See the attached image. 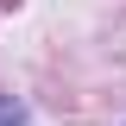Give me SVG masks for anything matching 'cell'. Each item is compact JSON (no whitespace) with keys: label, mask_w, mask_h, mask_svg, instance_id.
Segmentation results:
<instances>
[{"label":"cell","mask_w":126,"mask_h":126,"mask_svg":"<svg viewBox=\"0 0 126 126\" xmlns=\"http://www.w3.org/2000/svg\"><path fill=\"white\" fill-rule=\"evenodd\" d=\"M0 126H25V101H13V94H0Z\"/></svg>","instance_id":"cell-1"}]
</instances>
